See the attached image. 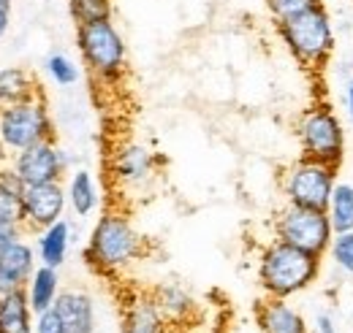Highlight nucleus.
<instances>
[{"label":"nucleus","instance_id":"nucleus-1","mask_svg":"<svg viewBox=\"0 0 353 333\" xmlns=\"http://www.w3.org/2000/svg\"><path fill=\"white\" fill-rule=\"evenodd\" d=\"M144 255H147V239L136 230L131 217L123 208H106L95 219L85 247V260L98 274L120 277Z\"/></svg>","mask_w":353,"mask_h":333},{"label":"nucleus","instance_id":"nucleus-2","mask_svg":"<svg viewBox=\"0 0 353 333\" xmlns=\"http://www.w3.org/2000/svg\"><path fill=\"white\" fill-rule=\"evenodd\" d=\"M321 277V257L272 239L259 255V288L266 298H294Z\"/></svg>","mask_w":353,"mask_h":333},{"label":"nucleus","instance_id":"nucleus-3","mask_svg":"<svg viewBox=\"0 0 353 333\" xmlns=\"http://www.w3.org/2000/svg\"><path fill=\"white\" fill-rule=\"evenodd\" d=\"M274 30L283 46L288 49V54L307 71H321L332 60L334 46H337L334 25L323 3L291 19L274 22Z\"/></svg>","mask_w":353,"mask_h":333},{"label":"nucleus","instance_id":"nucleus-4","mask_svg":"<svg viewBox=\"0 0 353 333\" xmlns=\"http://www.w3.org/2000/svg\"><path fill=\"white\" fill-rule=\"evenodd\" d=\"M77 49L88 74L101 84H120L128 71V46L114 22L77 28Z\"/></svg>","mask_w":353,"mask_h":333},{"label":"nucleus","instance_id":"nucleus-5","mask_svg":"<svg viewBox=\"0 0 353 333\" xmlns=\"http://www.w3.org/2000/svg\"><path fill=\"white\" fill-rule=\"evenodd\" d=\"M296 141H299V155L340 166L345 155V127L337 111L329 103H315L305 109L296 117Z\"/></svg>","mask_w":353,"mask_h":333},{"label":"nucleus","instance_id":"nucleus-6","mask_svg":"<svg viewBox=\"0 0 353 333\" xmlns=\"http://www.w3.org/2000/svg\"><path fill=\"white\" fill-rule=\"evenodd\" d=\"M337 173H340V166L299 155L280 176V190H283L285 204L326 211L329 198L340 182Z\"/></svg>","mask_w":353,"mask_h":333},{"label":"nucleus","instance_id":"nucleus-7","mask_svg":"<svg viewBox=\"0 0 353 333\" xmlns=\"http://www.w3.org/2000/svg\"><path fill=\"white\" fill-rule=\"evenodd\" d=\"M0 141L11 155L41 141H54V120L44 95L25 103L0 106Z\"/></svg>","mask_w":353,"mask_h":333},{"label":"nucleus","instance_id":"nucleus-8","mask_svg":"<svg viewBox=\"0 0 353 333\" xmlns=\"http://www.w3.org/2000/svg\"><path fill=\"white\" fill-rule=\"evenodd\" d=\"M272 233H274L277 241H285L291 247L312 252L318 257H323L329 252L332 239H334V228H332L326 211L294 206V204H285L274 214Z\"/></svg>","mask_w":353,"mask_h":333},{"label":"nucleus","instance_id":"nucleus-9","mask_svg":"<svg viewBox=\"0 0 353 333\" xmlns=\"http://www.w3.org/2000/svg\"><path fill=\"white\" fill-rule=\"evenodd\" d=\"M22 225L28 233H39L57 219H63L68 208V193L63 182H44V184H28L22 198Z\"/></svg>","mask_w":353,"mask_h":333},{"label":"nucleus","instance_id":"nucleus-10","mask_svg":"<svg viewBox=\"0 0 353 333\" xmlns=\"http://www.w3.org/2000/svg\"><path fill=\"white\" fill-rule=\"evenodd\" d=\"M109 173L120 190H147L150 182L158 176V158L150 152V147L125 141L112 152Z\"/></svg>","mask_w":353,"mask_h":333},{"label":"nucleus","instance_id":"nucleus-11","mask_svg":"<svg viewBox=\"0 0 353 333\" xmlns=\"http://www.w3.org/2000/svg\"><path fill=\"white\" fill-rule=\"evenodd\" d=\"M11 166L22 176L25 184H44V182H63L71 160L68 152L60 149L54 141H41L22 152L11 155Z\"/></svg>","mask_w":353,"mask_h":333},{"label":"nucleus","instance_id":"nucleus-12","mask_svg":"<svg viewBox=\"0 0 353 333\" xmlns=\"http://www.w3.org/2000/svg\"><path fill=\"white\" fill-rule=\"evenodd\" d=\"M172 323L155 303L152 292H136L123 303L120 333H169Z\"/></svg>","mask_w":353,"mask_h":333},{"label":"nucleus","instance_id":"nucleus-13","mask_svg":"<svg viewBox=\"0 0 353 333\" xmlns=\"http://www.w3.org/2000/svg\"><path fill=\"white\" fill-rule=\"evenodd\" d=\"M54 312L60 314L65 333H95V303L88 290H63L54 301Z\"/></svg>","mask_w":353,"mask_h":333},{"label":"nucleus","instance_id":"nucleus-14","mask_svg":"<svg viewBox=\"0 0 353 333\" xmlns=\"http://www.w3.org/2000/svg\"><path fill=\"white\" fill-rule=\"evenodd\" d=\"M259 333H310L302 312L283 298H264L256 306Z\"/></svg>","mask_w":353,"mask_h":333},{"label":"nucleus","instance_id":"nucleus-15","mask_svg":"<svg viewBox=\"0 0 353 333\" xmlns=\"http://www.w3.org/2000/svg\"><path fill=\"white\" fill-rule=\"evenodd\" d=\"M68 250H71V225L65 219H57L54 225L36 233V255L41 266L60 268L68 257Z\"/></svg>","mask_w":353,"mask_h":333},{"label":"nucleus","instance_id":"nucleus-16","mask_svg":"<svg viewBox=\"0 0 353 333\" xmlns=\"http://www.w3.org/2000/svg\"><path fill=\"white\" fill-rule=\"evenodd\" d=\"M39 95H41V87H39V79L33 76V71H28L22 65L0 68V106L25 103Z\"/></svg>","mask_w":353,"mask_h":333},{"label":"nucleus","instance_id":"nucleus-17","mask_svg":"<svg viewBox=\"0 0 353 333\" xmlns=\"http://www.w3.org/2000/svg\"><path fill=\"white\" fill-rule=\"evenodd\" d=\"M150 292H152L155 303L161 306V312L166 314V320H169L172 325L188 323V320L193 317V312H196L193 295L188 292V288H182L179 282H163V285L152 288Z\"/></svg>","mask_w":353,"mask_h":333},{"label":"nucleus","instance_id":"nucleus-18","mask_svg":"<svg viewBox=\"0 0 353 333\" xmlns=\"http://www.w3.org/2000/svg\"><path fill=\"white\" fill-rule=\"evenodd\" d=\"M33 309L25 288L0 295V333H33Z\"/></svg>","mask_w":353,"mask_h":333},{"label":"nucleus","instance_id":"nucleus-19","mask_svg":"<svg viewBox=\"0 0 353 333\" xmlns=\"http://www.w3.org/2000/svg\"><path fill=\"white\" fill-rule=\"evenodd\" d=\"M65 193H68V208L77 217H90L95 208L101 206L98 184H95V179H92V173L88 168L71 171L68 182H65Z\"/></svg>","mask_w":353,"mask_h":333},{"label":"nucleus","instance_id":"nucleus-20","mask_svg":"<svg viewBox=\"0 0 353 333\" xmlns=\"http://www.w3.org/2000/svg\"><path fill=\"white\" fill-rule=\"evenodd\" d=\"M60 268H49V266H41L30 274L28 285H25V292H28V301H30V309L33 314H41L46 309L54 306L57 295H60Z\"/></svg>","mask_w":353,"mask_h":333},{"label":"nucleus","instance_id":"nucleus-21","mask_svg":"<svg viewBox=\"0 0 353 333\" xmlns=\"http://www.w3.org/2000/svg\"><path fill=\"white\" fill-rule=\"evenodd\" d=\"M0 266H3L6 271H11L19 282H25V285H28L30 274L39 268L36 244H30L25 236H22V239H17V241H11L6 250L0 252Z\"/></svg>","mask_w":353,"mask_h":333},{"label":"nucleus","instance_id":"nucleus-22","mask_svg":"<svg viewBox=\"0 0 353 333\" xmlns=\"http://www.w3.org/2000/svg\"><path fill=\"white\" fill-rule=\"evenodd\" d=\"M329 222L334 228V233H345L353 230V184L351 182H337L332 198H329Z\"/></svg>","mask_w":353,"mask_h":333},{"label":"nucleus","instance_id":"nucleus-23","mask_svg":"<svg viewBox=\"0 0 353 333\" xmlns=\"http://www.w3.org/2000/svg\"><path fill=\"white\" fill-rule=\"evenodd\" d=\"M68 11L79 25H95V22H112L114 17V3L112 0H71Z\"/></svg>","mask_w":353,"mask_h":333},{"label":"nucleus","instance_id":"nucleus-24","mask_svg":"<svg viewBox=\"0 0 353 333\" xmlns=\"http://www.w3.org/2000/svg\"><path fill=\"white\" fill-rule=\"evenodd\" d=\"M46 74H49V79L57 84V87H71V84L79 82V68H77V63L68 57V54H63V52H52L49 57H46Z\"/></svg>","mask_w":353,"mask_h":333},{"label":"nucleus","instance_id":"nucleus-25","mask_svg":"<svg viewBox=\"0 0 353 333\" xmlns=\"http://www.w3.org/2000/svg\"><path fill=\"white\" fill-rule=\"evenodd\" d=\"M329 257H332V263L340 271H345L348 277H353V230L334 233L332 247H329Z\"/></svg>","mask_w":353,"mask_h":333},{"label":"nucleus","instance_id":"nucleus-26","mask_svg":"<svg viewBox=\"0 0 353 333\" xmlns=\"http://www.w3.org/2000/svg\"><path fill=\"white\" fill-rule=\"evenodd\" d=\"M269 14L274 17V22H283V19H291L296 14H305L310 8L321 6V0H264Z\"/></svg>","mask_w":353,"mask_h":333},{"label":"nucleus","instance_id":"nucleus-27","mask_svg":"<svg viewBox=\"0 0 353 333\" xmlns=\"http://www.w3.org/2000/svg\"><path fill=\"white\" fill-rule=\"evenodd\" d=\"M25 187H28V184L22 182V176L14 171L11 163H0V190H3V193L14 195V198H22Z\"/></svg>","mask_w":353,"mask_h":333},{"label":"nucleus","instance_id":"nucleus-28","mask_svg":"<svg viewBox=\"0 0 353 333\" xmlns=\"http://www.w3.org/2000/svg\"><path fill=\"white\" fill-rule=\"evenodd\" d=\"M33 333H65L63 320H60V314L54 312V306L41 312V314H36V320H33Z\"/></svg>","mask_w":353,"mask_h":333},{"label":"nucleus","instance_id":"nucleus-29","mask_svg":"<svg viewBox=\"0 0 353 333\" xmlns=\"http://www.w3.org/2000/svg\"><path fill=\"white\" fill-rule=\"evenodd\" d=\"M0 219H8V222H22V206H19V198L8 195L0 190Z\"/></svg>","mask_w":353,"mask_h":333},{"label":"nucleus","instance_id":"nucleus-30","mask_svg":"<svg viewBox=\"0 0 353 333\" xmlns=\"http://www.w3.org/2000/svg\"><path fill=\"white\" fill-rule=\"evenodd\" d=\"M28 230H25V225L22 222H8V219H0V252L6 250L11 241H17V239H22Z\"/></svg>","mask_w":353,"mask_h":333},{"label":"nucleus","instance_id":"nucleus-31","mask_svg":"<svg viewBox=\"0 0 353 333\" xmlns=\"http://www.w3.org/2000/svg\"><path fill=\"white\" fill-rule=\"evenodd\" d=\"M25 288V282H19L11 271H6L3 266H0V295H8V292H17Z\"/></svg>","mask_w":353,"mask_h":333},{"label":"nucleus","instance_id":"nucleus-32","mask_svg":"<svg viewBox=\"0 0 353 333\" xmlns=\"http://www.w3.org/2000/svg\"><path fill=\"white\" fill-rule=\"evenodd\" d=\"M315 333H340L337 331L334 317H332V314H326V312L315 314Z\"/></svg>","mask_w":353,"mask_h":333},{"label":"nucleus","instance_id":"nucleus-33","mask_svg":"<svg viewBox=\"0 0 353 333\" xmlns=\"http://www.w3.org/2000/svg\"><path fill=\"white\" fill-rule=\"evenodd\" d=\"M8 22H11V0H0V39L8 33Z\"/></svg>","mask_w":353,"mask_h":333},{"label":"nucleus","instance_id":"nucleus-34","mask_svg":"<svg viewBox=\"0 0 353 333\" xmlns=\"http://www.w3.org/2000/svg\"><path fill=\"white\" fill-rule=\"evenodd\" d=\"M345 106H348V117H351L353 122V79L345 84Z\"/></svg>","mask_w":353,"mask_h":333}]
</instances>
